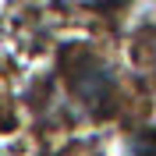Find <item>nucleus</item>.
Segmentation results:
<instances>
[{
    "label": "nucleus",
    "mask_w": 156,
    "mask_h": 156,
    "mask_svg": "<svg viewBox=\"0 0 156 156\" xmlns=\"http://www.w3.org/2000/svg\"><path fill=\"white\" fill-rule=\"evenodd\" d=\"M68 85L85 107H92L96 114L110 110L114 103V78L110 71L99 64L96 57H82V60H68Z\"/></svg>",
    "instance_id": "1"
}]
</instances>
